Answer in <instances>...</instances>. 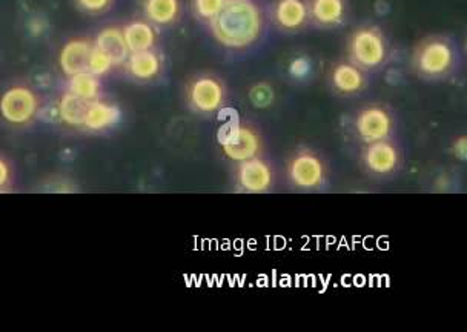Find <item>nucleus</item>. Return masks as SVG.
<instances>
[{"label": "nucleus", "mask_w": 467, "mask_h": 332, "mask_svg": "<svg viewBox=\"0 0 467 332\" xmlns=\"http://www.w3.org/2000/svg\"><path fill=\"white\" fill-rule=\"evenodd\" d=\"M208 25L217 44L239 51L253 47L262 37L265 17L255 0H226Z\"/></svg>", "instance_id": "obj_1"}, {"label": "nucleus", "mask_w": 467, "mask_h": 332, "mask_svg": "<svg viewBox=\"0 0 467 332\" xmlns=\"http://www.w3.org/2000/svg\"><path fill=\"white\" fill-rule=\"evenodd\" d=\"M455 64V48L452 42L443 36H429L421 40L412 56L415 71L428 78H446L452 73Z\"/></svg>", "instance_id": "obj_2"}, {"label": "nucleus", "mask_w": 467, "mask_h": 332, "mask_svg": "<svg viewBox=\"0 0 467 332\" xmlns=\"http://www.w3.org/2000/svg\"><path fill=\"white\" fill-rule=\"evenodd\" d=\"M42 111V99L28 83H13L0 96V118L11 127H29Z\"/></svg>", "instance_id": "obj_3"}, {"label": "nucleus", "mask_w": 467, "mask_h": 332, "mask_svg": "<svg viewBox=\"0 0 467 332\" xmlns=\"http://www.w3.org/2000/svg\"><path fill=\"white\" fill-rule=\"evenodd\" d=\"M348 54L352 64L361 69H375L388 59V44L383 31L374 25H365L352 31L348 39Z\"/></svg>", "instance_id": "obj_4"}, {"label": "nucleus", "mask_w": 467, "mask_h": 332, "mask_svg": "<svg viewBox=\"0 0 467 332\" xmlns=\"http://www.w3.org/2000/svg\"><path fill=\"white\" fill-rule=\"evenodd\" d=\"M219 145L229 161L240 163L262 156V134L253 123L233 122L219 132Z\"/></svg>", "instance_id": "obj_5"}, {"label": "nucleus", "mask_w": 467, "mask_h": 332, "mask_svg": "<svg viewBox=\"0 0 467 332\" xmlns=\"http://www.w3.org/2000/svg\"><path fill=\"white\" fill-rule=\"evenodd\" d=\"M186 102L194 113H219L226 102V85L215 74H199L186 85Z\"/></svg>", "instance_id": "obj_6"}, {"label": "nucleus", "mask_w": 467, "mask_h": 332, "mask_svg": "<svg viewBox=\"0 0 467 332\" xmlns=\"http://www.w3.org/2000/svg\"><path fill=\"white\" fill-rule=\"evenodd\" d=\"M286 174L291 185L298 190H317L327 182V166L318 152L302 148L289 157Z\"/></svg>", "instance_id": "obj_7"}, {"label": "nucleus", "mask_w": 467, "mask_h": 332, "mask_svg": "<svg viewBox=\"0 0 467 332\" xmlns=\"http://www.w3.org/2000/svg\"><path fill=\"white\" fill-rule=\"evenodd\" d=\"M394 127L392 114L381 105H366L361 108L354 122L357 136L365 145L390 139Z\"/></svg>", "instance_id": "obj_8"}, {"label": "nucleus", "mask_w": 467, "mask_h": 332, "mask_svg": "<svg viewBox=\"0 0 467 332\" xmlns=\"http://www.w3.org/2000/svg\"><path fill=\"white\" fill-rule=\"evenodd\" d=\"M235 183L248 194L268 192L274 185V168L262 156L240 161L235 168Z\"/></svg>", "instance_id": "obj_9"}, {"label": "nucleus", "mask_w": 467, "mask_h": 332, "mask_svg": "<svg viewBox=\"0 0 467 332\" xmlns=\"http://www.w3.org/2000/svg\"><path fill=\"white\" fill-rule=\"evenodd\" d=\"M361 161L366 171L374 176H390L399 170L401 156L400 150L390 139L379 142L368 143L361 152Z\"/></svg>", "instance_id": "obj_10"}, {"label": "nucleus", "mask_w": 467, "mask_h": 332, "mask_svg": "<svg viewBox=\"0 0 467 332\" xmlns=\"http://www.w3.org/2000/svg\"><path fill=\"white\" fill-rule=\"evenodd\" d=\"M120 118H122L120 108L117 107L116 103L108 102L100 98L87 103L82 130L94 134L109 131L120 122Z\"/></svg>", "instance_id": "obj_11"}, {"label": "nucleus", "mask_w": 467, "mask_h": 332, "mask_svg": "<svg viewBox=\"0 0 467 332\" xmlns=\"http://www.w3.org/2000/svg\"><path fill=\"white\" fill-rule=\"evenodd\" d=\"M93 47V39L89 37H73L62 47L58 53V67L65 78L88 71V62Z\"/></svg>", "instance_id": "obj_12"}, {"label": "nucleus", "mask_w": 467, "mask_h": 332, "mask_svg": "<svg viewBox=\"0 0 467 332\" xmlns=\"http://www.w3.org/2000/svg\"><path fill=\"white\" fill-rule=\"evenodd\" d=\"M273 20L277 28L286 33L303 30L309 22L307 0H275Z\"/></svg>", "instance_id": "obj_13"}, {"label": "nucleus", "mask_w": 467, "mask_h": 332, "mask_svg": "<svg viewBox=\"0 0 467 332\" xmlns=\"http://www.w3.org/2000/svg\"><path fill=\"white\" fill-rule=\"evenodd\" d=\"M123 67L128 76L137 82H151L163 71V57L157 48L143 49L130 53Z\"/></svg>", "instance_id": "obj_14"}, {"label": "nucleus", "mask_w": 467, "mask_h": 332, "mask_svg": "<svg viewBox=\"0 0 467 332\" xmlns=\"http://www.w3.org/2000/svg\"><path fill=\"white\" fill-rule=\"evenodd\" d=\"M332 88L343 96H356L366 88L368 78L365 69L358 65L352 64L349 59L337 62L331 68Z\"/></svg>", "instance_id": "obj_15"}, {"label": "nucleus", "mask_w": 467, "mask_h": 332, "mask_svg": "<svg viewBox=\"0 0 467 332\" xmlns=\"http://www.w3.org/2000/svg\"><path fill=\"white\" fill-rule=\"evenodd\" d=\"M93 44L107 56L108 59L111 60L114 68L123 67L130 56V49L123 39L122 26H117V25H109L99 31L93 39Z\"/></svg>", "instance_id": "obj_16"}, {"label": "nucleus", "mask_w": 467, "mask_h": 332, "mask_svg": "<svg viewBox=\"0 0 467 332\" xmlns=\"http://www.w3.org/2000/svg\"><path fill=\"white\" fill-rule=\"evenodd\" d=\"M309 22L321 28H336L348 16L346 0H307Z\"/></svg>", "instance_id": "obj_17"}, {"label": "nucleus", "mask_w": 467, "mask_h": 332, "mask_svg": "<svg viewBox=\"0 0 467 332\" xmlns=\"http://www.w3.org/2000/svg\"><path fill=\"white\" fill-rule=\"evenodd\" d=\"M141 10L150 24L165 28L181 20L183 5L182 0H141Z\"/></svg>", "instance_id": "obj_18"}, {"label": "nucleus", "mask_w": 467, "mask_h": 332, "mask_svg": "<svg viewBox=\"0 0 467 332\" xmlns=\"http://www.w3.org/2000/svg\"><path fill=\"white\" fill-rule=\"evenodd\" d=\"M122 33L130 53L157 48V28L146 19L130 20L123 25Z\"/></svg>", "instance_id": "obj_19"}, {"label": "nucleus", "mask_w": 467, "mask_h": 332, "mask_svg": "<svg viewBox=\"0 0 467 332\" xmlns=\"http://www.w3.org/2000/svg\"><path fill=\"white\" fill-rule=\"evenodd\" d=\"M65 91L78 96L85 102H93V100L102 98V78L94 76L89 71L74 74V76L67 78V89Z\"/></svg>", "instance_id": "obj_20"}, {"label": "nucleus", "mask_w": 467, "mask_h": 332, "mask_svg": "<svg viewBox=\"0 0 467 332\" xmlns=\"http://www.w3.org/2000/svg\"><path fill=\"white\" fill-rule=\"evenodd\" d=\"M87 103L78 96L65 91L57 103V114L60 120L71 128L82 130L83 116L87 111Z\"/></svg>", "instance_id": "obj_21"}, {"label": "nucleus", "mask_w": 467, "mask_h": 332, "mask_svg": "<svg viewBox=\"0 0 467 332\" xmlns=\"http://www.w3.org/2000/svg\"><path fill=\"white\" fill-rule=\"evenodd\" d=\"M226 0H192V13L197 19L210 24L223 8Z\"/></svg>", "instance_id": "obj_22"}, {"label": "nucleus", "mask_w": 467, "mask_h": 332, "mask_svg": "<svg viewBox=\"0 0 467 332\" xmlns=\"http://www.w3.org/2000/svg\"><path fill=\"white\" fill-rule=\"evenodd\" d=\"M112 69H114V65H112L111 60L108 59L107 56L100 49L93 47V51H91V56H89V62H88V71L102 78L103 76L111 73Z\"/></svg>", "instance_id": "obj_23"}, {"label": "nucleus", "mask_w": 467, "mask_h": 332, "mask_svg": "<svg viewBox=\"0 0 467 332\" xmlns=\"http://www.w3.org/2000/svg\"><path fill=\"white\" fill-rule=\"evenodd\" d=\"M116 0H74L78 10L88 16H102L111 10Z\"/></svg>", "instance_id": "obj_24"}, {"label": "nucleus", "mask_w": 467, "mask_h": 332, "mask_svg": "<svg viewBox=\"0 0 467 332\" xmlns=\"http://www.w3.org/2000/svg\"><path fill=\"white\" fill-rule=\"evenodd\" d=\"M13 163L4 154H0V191H5L13 183Z\"/></svg>", "instance_id": "obj_25"}]
</instances>
